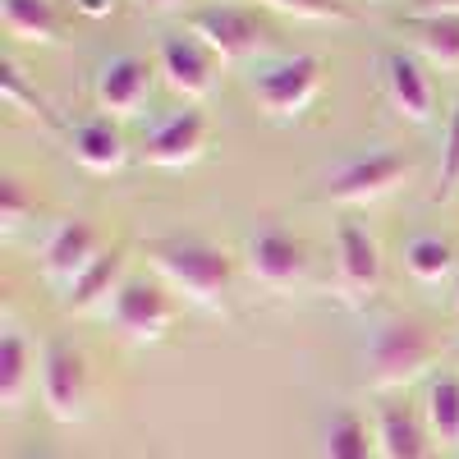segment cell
Wrapping results in <instances>:
<instances>
[{
    "label": "cell",
    "instance_id": "cell-31",
    "mask_svg": "<svg viewBox=\"0 0 459 459\" xmlns=\"http://www.w3.org/2000/svg\"><path fill=\"white\" fill-rule=\"evenodd\" d=\"M450 303H455V317H459V285H455V299Z\"/></svg>",
    "mask_w": 459,
    "mask_h": 459
},
{
    "label": "cell",
    "instance_id": "cell-3",
    "mask_svg": "<svg viewBox=\"0 0 459 459\" xmlns=\"http://www.w3.org/2000/svg\"><path fill=\"white\" fill-rule=\"evenodd\" d=\"M413 179V157L400 147H372V152H359V157L340 161L326 179H322V194L340 207H368V203H381L391 198L400 184Z\"/></svg>",
    "mask_w": 459,
    "mask_h": 459
},
{
    "label": "cell",
    "instance_id": "cell-20",
    "mask_svg": "<svg viewBox=\"0 0 459 459\" xmlns=\"http://www.w3.org/2000/svg\"><path fill=\"white\" fill-rule=\"evenodd\" d=\"M413 37V56L428 69L459 74V19H404Z\"/></svg>",
    "mask_w": 459,
    "mask_h": 459
},
{
    "label": "cell",
    "instance_id": "cell-21",
    "mask_svg": "<svg viewBox=\"0 0 459 459\" xmlns=\"http://www.w3.org/2000/svg\"><path fill=\"white\" fill-rule=\"evenodd\" d=\"M0 23L23 47H51L60 42V23L51 0H0Z\"/></svg>",
    "mask_w": 459,
    "mask_h": 459
},
{
    "label": "cell",
    "instance_id": "cell-7",
    "mask_svg": "<svg viewBox=\"0 0 459 459\" xmlns=\"http://www.w3.org/2000/svg\"><path fill=\"white\" fill-rule=\"evenodd\" d=\"M188 32H194L221 65H244V60H253L266 47L262 19L253 10H244V5H221V0L188 14Z\"/></svg>",
    "mask_w": 459,
    "mask_h": 459
},
{
    "label": "cell",
    "instance_id": "cell-29",
    "mask_svg": "<svg viewBox=\"0 0 459 459\" xmlns=\"http://www.w3.org/2000/svg\"><path fill=\"white\" fill-rule=\"evenodd\" d=\"M74 10L88 14V19H106L115 10V0H74Z\"/></svg>",
    "mask_w": 459,
    "mask_h": 459
},
{
    "label": "cell",
    "instance_id": "cell-5",
    "mask_svg": "<svg viewBox=\"0 0 459 459\" xmlns=\"http://www.w3.org/2000/svg\"><path fill=\"white\" fill-rule=\"evenodd\" d=\"M248 92L257 101V110L276 125H290L308 110L322 92V60L317 56H285V60H272L253 69L248 79Z\"/></svg>",
    "mask_w": 459,
    "mask_h": 459
},
{
    "label": "cell",
    "instance_id": "cell-4",
    "mask_svg": "<svg viewBox=\"0 0 459 459\" xmlns=\"http://www.w3.org/2000/svg\"><path fill=\"white\" fill-rule=\"evenodd\" d=\"M175 317H179V303H175V290L161 276H125V285L115 290L110 308H106L110 331L129 344L166 340Z\"/></svg>",
    "mask_w": 459,
    "mask_h": 459
},
{
    "label": "cell",
    "instance_id": "cell-18",
    "mask_svg": "<svg viewBox=\"0 0 459 459\" xmlns=\"http://www.w3.org/2000/svg\"><path fill=\"white\" fill-rule=\"evenodd\" d=\"M69 152L88 175H115L129 157V143L115 120H83L69 129Z\"/></svg>",
    "mask_w": 459,
    "mask_h": 459
},
{
    "label": "cell",
    "instance_id": "cell-15",
    "mask_svg": "<svg viewBox=\"0 0 459 459\" xmlns=\"http://www.w3.org/2000/svg\"><path fill=\"white\" fill-rule=\"evenodd\" d=\"M372 437L381 459H437V441L423 423V409L404 400H381L372 413Z\"/></svg>",
    "mask_w": 459,
    "mask_h": 459
},
{
    "label": "cell",
    "instance_id": "cell-30",
    "mask_svg": "<svg viewBox=\"0 0 459 459\" xmlns=\"http://www.w3.org/2000/svg\"><path fill=\"white\" fill-rule=\"evenodd\" d=\"M179 0H143V10H152V14H161V10H175Z\"/></svg>",
    "mask_w": 459,
    "mask_h": 459
},
{
    "label": "cell",
    "instance_id": "cell-24",
    "mask_svg": "<svg viewBox=\"0 0 459 459\" xmlns=\"http://www.w3.org/2000/svg\"><path fill=\"white\" fill-rule=\"evenodd\" d=\"M0 97H5V106H10V110L28 115V120L60 125V120H56V110H51V101H47L42 92H37V88H28L23 69H19L14 60H5V65H0Z\"/></svg>",
    "mask_w": 459,
    "mask_h": 459
},
{
    "label": "cell",
    "instance_id": "cell-10",
    "mask_svg": "<svg viewBox=\"0 0 459 459\" xmlns=\"http://www.w3.org/2000/svg\"><path fill=\"white\" fill-rule=\"evenodd\" d=\"M244 266L248 276L276 294H290L308 281V248H303L294 235H285L281 225H266L257 235H248L244 244Z\"/></svg>",
    "mask_w": 459,
    "mask_h": 459
},
{
    "label": "cell",
    "instance_id": "cell-22",
    "mask_svg": "<svg viewBox=\"0 0 459 459\" xmlns=\"http://www.w3.org/2000/svg\"><path fill=\"white\" fill-rule=\"evenodd\" d=\"M322 459H377V437L368 418L354 409H335L322 428Z\"/></svg>",
    "mask_w": 459,
    "mask_h": 459
},
{
    "label": "cell",
    "instance_id": "cell-32",
    "mask_svg": "<svg viewBox=\"0 0 459 459\" xmlns=\"http://www.w3.org/2000/svg\"><path fill=\"white\" fill-rule=\"evenodd\" d=\"M455 363H459V344H455Z\"/></svg>",
    "mask_w": 459,
    "mask_h": 459
},
{
    "label": "cell",
    "instance_id": "cell-9",
    "mask_svg": "<svg viewBox=\"0 0 459 459\" xmlns=\"http://www.w3.org/2000/svg\"><path fill=\"white\" fill-rule=\"evenodd\" d=\"M381 290V248L368 225L340 221L335 225V294L350 308H368Z\"/></svg>",
    "mask_w": 459,
    "mask_h": 459
},
{
    "label": "cell",
    "instance_id": "cell-17",
    "mask_svg": "<svg viewBox=\"0 0 459 459\" xmlns=\"http://www.w3.org/2000/svg\"><path fill=\"white\" fill-rule=\"evenodd\" d=\"M37 368H42V359H37L32 340L19 326H5V335H0V409L5 413L23 409L28 391L37 386Z\"/></svg>",
    "mask_w": 459,
    "mask_h": 459
},
{
    "label": "cell",
    "instance_id": "cell-27",
    "mask_svg": "<svg viewBox=\"0 0 459 459\" xmlns=\"http://www.w3.org/2000/svg\"><path fill=\"white\" fill-rule=\"evenodd\" d=\"M28 216H37V203L28 198V188L19 179H5L0 184V230L5 235H19L28 225Z\"/></svg>",
    "mask_w": 459,
    "mask_h": 459
},
{
    "label": "cell",
    "instance_id": "cell-8",
    "mask_svg": "<svg viewBox=\"0 0 459 459\" xmlns=\"http://www.w3.org/2000/svg\"><path fill=\"white\" fill-rule=\"evenodd\" d=\"M97 257H101L97 225L83 221V216H65V221H56L47 235H42V244H37V272H42V281L51 290L65 294Z\"/></svg>",
    "mask_w": 459,
    "mask_h": 459
},
{
    "label": "cell",
    "instance_id": "cell-16",
    "mask_svg": "<svg viewBox=\"0 0 459 459\" xmlns=\"http://www.w3.org/2000/svg\"><path fill=\"white\" fill-rule=\"evenodd\" d=\"M125 276H129V257H125V248H110V253H101L88 272L74 281L65 294H60V313H69V317H88V313H106L110 308V299H115V290L125 285Z\"/></svg>",
    "mask_w": 459,
    "mask_h": 459
},
{
    "label": "cell",
    "instance_id": "cell-11",
    "mask_svg": "<svg viewBox=\"0 0 459 459\" xmlns=\"http://www.w3.org/2000/svg\"><path fill=\"white\" fill-rule=\"evenodd\" d=\"M207 138H212V125L198 106H184V110H170L166 120H157L143 138V161L147 166H161V170H184L203 161L207 152Z\"/></svg>",
    "mask_w": 459,
    "mask_h": 459
},
{
    "label": "cell",
    "instance_id": "cell-2",
    "mask_svg": "<svg viewBox=\"0 0 459 459\" xmlns=\"http://www.w3.org/2000/svg\"><path fill=\"white\" fill-rule=\"evenodd\" d=\"M441 359L437 335L413 317H386L363 340V381L372 391H404Z\"/></svg>",
    "mask_w": 459,
    "mask_h": 459
},
{
    "label": "cell",
    "instance_id": "cell-6",
    "mask_svg": "<svg viewBox=\"0 0 459 459\" xmlns=\"http://www.w3.org/2000/svg\"><path fill=\"white\" fill-rule=\"evenodd\" d=\"M37 391H42V409L56 423H83L88 418V359L69 340H51L42 350V368H37Z\"/></svg>",
    "mask_w": 459,
    "mask_h": 459
},
{
    "label": "cell",
    "instance_id": "cell-23",
    "mask_svg": "<svg viewBox=\"0 0 459 459\" xmlns=\"http://www.w3.org/2000/svg\"><path fill=\"white\" fill-rule=\"evenodd\" d=\"M400 262L409 281L418 285H441L450 272H455V244L441 239V235H409L404 248H400Z\"/></svg>",
    "mask_w": 459,
    "mask_h": 459
},
{
    "label": "cell",
    "instance_id": "cell-28",
    "mask_svg": "<svg viewBox=\"0 0 459 459\" xmlns=\"http://www.w3.org/2000/svg\"><path fill=\"white\" fill-rule=\"evenodd\" d=\"M404 19H459V0H409Z\"/></svg>",
    "mask_w": 459,
    "mask_h": 459
},
{
    "label": "cell",
    "instance_id": "cell-14",
    "mask_svg": "<svg viewBox=\"0 0 459 459\" xmlns=\"http://www.w3.org/2000/svg\"><path fill=\"white\" fill-rule=\"evenodd\" d=\"M92 97L101 120H129L138 115L152 97V65L138 56H110L97 65V79H92Z\"/></svg>",
    "mask_w": 459,
    "mask_h": 459
},
{
    "label": "cell",
    "instance_id": "cell-13",
    "mask_svg": "<svg viewBox=\"0 0 459 459\" xmlns=\"http://www.w3.org/2000/svg\"><path fill=\"white\" fill-rule=\"evenodd\" d=\"M381 88H386V101L404 125H432L437 88H432L428 65L413 51H386V60H381Z\"/></svg>",
    "mask_w": 459,
    "mask_h": 459
},
{
    "label": "cell",
    "instance_id": "cell-19",
    "mask_svg": "<svg viewBox=\"0 0 459 459\" xmlns=\"http://www.w3.org/2000/svg\"><path fill=\"white\" fill-rule=\"evenodd\" d=\"M418 409H423V423H428L437 450H459V372L428 377Z\"/></svg>",
    "mask_w": 459,
    "mask_h": 459
},
{
    "label": "cell",
    "instance_id": "cell-25",
    "mask_svg": "<svg viewBox=\"0 0 459 459\" xmlns=\"http://www.w3.org/2000/svg\"><path fill=\"white\" fill-rule=\"evenodd\" d=\"M290 19H308V23H354V10L344 0H262Z\"/></svg>",
    "mask_w": 459,
    "mask_h": 459
},
{
    "label": "cell",
    "instance_id": "cell-1",
    "mask_svg": "<svg viewBox=\"0 0 459 459\" xmlns=\"http://www.w3.org/2000/svg\"><path fill=\"white\" fill-rule=\"evenodd\" d=\"M147 262L184 303H194L203 313H225V294L235 281L230 253L216 248L212 239L198 235H170V239H152Z\"/></svg>",
    "mask_w": 459,
    "mask_h": 459
},
{
    "label": "cell",
    "instance_id": "cell-12",
    "mask_svg": "<svg viewBox=\"0 0 459 459\" xmlns=\"http://www.w3.org/2000/svg\"><path fill=\"white\" fill-rule=\"evenodd\" d=\"M216 56L198 42L194 32H166L157 47V69L166 74L170 92H179L184 101H203L216 92Z\"/></svg>",
    "mask_w": 459,
    "mask_h": 459
},
{
    "label": "cell",
    "instance_id": "cell-26",
    "mask_svg": "<svg viewBox=\"0 0 459 459\" xmlns=\"http://www.w3.org/2000/svg\"><path fill=\"white\" fill-rule=\"evenodd\" d=\"M459 194V101L450 110V125L441 134V161H437V198H455Z\"/></svg>",
    "mask_w": 459,
    "mask_h": 459
}]
</instances>
